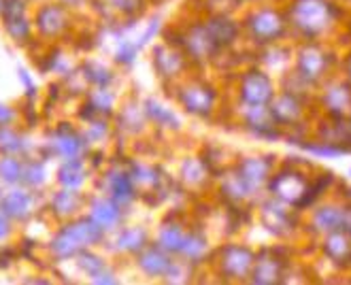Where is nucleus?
<instances>
[{"mask_svg":"<svg viewBox=\"0 0 351 285\" xmlns=\"http://www.w3.org/2000/svg\"><path fill=\"white\" fill-rule=\"evenodd\" d=\"M268 171H271V162L268 160H260V158H250L243 162L241 166V177L247 181V186H260V183L268 177Z\"/></svg>","mask_w":351,"mask_h":285,"instance_id":"8","label":"nucleus"},{"mask_svg":"<svg viewBox=\"0 0 351 285\" xmlns=\"http://www.w3.org/2000/svg\"><path fill=\"white\" fill-rule=\"evenodd\" d=\"M250 24H252L254 34L260 40H273V38L281 36L283 30H285L283 19L277 13H273V11H262V13L254 15Z\"/></svg>","mask_w":351,"mask_h":285,"instance_id":"4","label":"nucleus"},{"mask_svg":"<svg viewBox=\"0 0 351 285\" xmlns=\"http://www.w3.org/2000/svg\"><path fill=\"white\" fill-rule=\"evenodd\" d=\"M271 188L281 200L290 202V205H296V207H304L313 200L315 194H319L317 190L322 186L311 188L298 173H281L273 179Z\"/></svg>","mask_w":351,"mask_h":285,"instance_id":"2","label":"nucleus"},{"mask_svg":"<svg viewBox=\"0 0 351 285\" xmlns=\"http://www.w3.org/2000/svg\"><path fill=\"white\" fill-rule=\"evenodd\" d=\"M290 15L298 30L306 36H315L328 28L332 19V7L326 0H294Z\"/></svg>","mask_w":351,"mask_h":285,"instance_id":"1","label":"nucleus"},{"mask_svg":"<svg viewBox=\"0 0 351 285\" xmlns=\"http://www.w3.org/2000/svg\"><path fill=\"white\" fill-rule=\"evenodd\" d=\"M326 69V58L319 49H306L300 55V73L302 77H306L308 81H315L322 77Z\"/></svg>","mask_w":351,"mask_h":285,"instance_id":"9","label":"nucleus"},{"mask_svg":"<svg viewBox=\"0 0 351 285\" xmlns=\"http://www.w3.org/2000/svg\"><path fill=\"white\" fill-rule=\"evenodd\" d=\"M326 103L335 115H341L345 109H349L351 105V90L345 86H337L335 90H330L326 96Z\"/></svg>","mask_w":351,"mask_h":285,"instance_id":"12","label":"nucleus"},{"mask_svg":"<svg viewBox=\"0 0 351 285\" xmlns=\"http://www.w3.org/2000/svg\"><path fill=\"white\" fill-rule=\"evenodd\" d=\"M273 96V88L268 77H264L262 73H250L243 79V98L247 105H264L268 98Z\"/></svg>","mask_w":351,"mask_h":285,"instance_id":"3","label":"nucleus"},{"mask_svg":"<svg viewBox=\"0 0 351 285\" xmlns=\"http://www.w3.org/2000/svg\"><path fill=\"white\" fill-rule=\"evenodd\" d=\"M283 262L273 253V251H264L256 264V281L258 283H275L281 277Z\"/></svg>","mask_w":351,"mask_h":285,"instance_id":"7","label":"nucleus"},{"mask_svg":"<svg viewBox=\"0 0 351 285\" xmlns=\"http://www.w3.org/2000/svg\"><path fill=\"white\" fill-rule=\"evenodd\" d=\"M252 260L254 256L247 251V249H241V247H228L223 253V271L232 275V277H243L250 273L252 269Z\"/></svg>","mask_w":351,"mask_h":285,"instance_id":"5","label":"nucleus"},{"mask_svg":"<svg viewBox=\"0 0 351 285\" xmlns=\"http://www.w3.org/2000/svg\"><path fill=\"white\" fill-rule=\"evenodd\" d=\"M271 111L281 124H290V121H296L300 117V105L294 96H281Z\"/></svg>","mask_w":351,"mask_h":285,"instance_id":"11","label":"nucleus"},{"mask_svg":"<svg viewBox=\"0 0 351 285\" xmlns=\"http://www.w3.org/2000/svg\"><path fill=\"white\" fill-rule=\"evenodd\" d=\"M264 221H266V226H268V228H271V230H277V232H283L281 226H285L287 230L292 228V221H290V217L285 215V211L279 209V207H273V205H268V207H266V211H264Z\"/></svg>","mask_w":351,"mask_h":285,"instance_id":"13","label":"nucleus"},{"mask_svg":"<svg viewBox=\"0 0 351 285\" xmlns=\"http://www.w3.org/2000/svg\"><path fill=\"white\" fill-rule=\"evenodd\" d=\"M347 71H349V77H351V58L347 60Z\"/></svg>","mask_w":351,"mask_h":285,"instance_id":"15","label":"nucleus"},{"mask_svg":"<svg viewBox=\"0 0 351 285\" xmlns=\"http://www.w3.org/2000/svg\"><path fill=\"white\" fill-rule=\"evenodd\" d=\"M315 226L319 230H328V232H335V230H347V223H345V211H339L335 207H326L315 215Z\"/></svg>","mask_w":351,"mask_h":285,"instance_id":"10","label":"nucleus"},{"mask_svg":"<svg viewBox=\"0 0 351 285\" xmlns=\"http://www.w3.org/2000/svg\"><path fill=\"white\" fill-rule=\"evenodd\" d=\"M209 34L215 43H232V38L237 36V28H234V24L228 22V19H215L211 24Z\"/></svg>","mask_w":351,"mask_h":285,"instance_id":"14","label":"nucleus"},{"mask_svg":"<svg viewBox=\"0 0 351 285\" xmlns=\"http://www.w3.org/2000/svg\"><path fill=\"white\" fill-rule=\"evenodd\" d=\"M324 249H326V253L332 258L337 264L351 262V236H349V232L335 230L332 234L328 236Z\"/></svg>","mask_w":351,"mask_h":285,"instance_id":"6","label":"nucleus"}]
</instances>
